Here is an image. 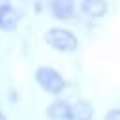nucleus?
<instances>
[{"mask_svg":"<svg viewBox=\"0 0 120 120\" xmlns=\"http://www.w3.org/2000/svg\"><path fill=\"white\" fill-rule=\"evenodd\" d=\"M34 79H36L38 86L43 92L51 94V96H60L68 88V82H66L64 75L58 69L51 68V66H39V68H36Z\"/></svg>","mask_w":120,"mask_h":120,"instance_id":"1","label":"nucleus"},{"mask_svg":"<svg viewBox=\"0 0 120 120\" xmlns=\"http://www.w3.org/2000/svg\"><path fill=\"white\" fill-rule=\"evenodd\" d=\"M45 43L51 47V49H54V51H58V52H75L77 49H79V39H77V36L71 32V30H68V28H58V26H54V28H49L47 32H45Z\"/></svg>","mask_w":120,"mask_h":120,"instance_id":"2","label":"nucleus"},{"mask_svg":"<svg viewBox=\"0 0 120 120\" xmlns=\"http://www.w3.org/2000/svg\"><path fill=\"white\" fill-rule=\"evenodd\" d=\"M47 118L49 120H75L71 103L62 99V98L51 101L47 107Z\"/></svg>","mask_w":120,"mask_h":120,"instance_id":"3","label":"nucleus"},{"mask_svg":"<svg viewBox=\"0 0 120 120\" xmlns=\"http://www.w3.org/2000/svg\"><path fill=\"white\" fill-rule=\"evenodd\" d=\"M19 21H21V13L11 4H2L0 6V30L2 32H13V30H17Z\"/></svg>","mask_w":120,"mask_h":120,"instance_id":"4","label":"nucleus"},{"mask_svg":"<svg viewBox=\"0 0 120 120\" xmlns=\"http://www.w3.org/2000/svg\"><path fill=\"white\" fill-rule=\"evenodd\" d=\"M51 15L58 21H69L75 15V0H51L49 2Z\"/></svg>","mask_w":120,"mask_h":120,"instance_id":"5","label":"nucleus"},{"mask_svg":"<svg viewBox=\"0 0 120 120\" xmlns=\"http://www.w3.org/2000/svg\"><path fill=\"white\" fill-rule=\"evenodd\" d=\"M81 11L88 19H103L109 11V0H81Z\"/></svg>","mask_w":120,"mask_h":120,"instance_id":"6","label":"nucleus"},{"mask_svg":"<svg viewBox=\"0 0 120 120\" xmlns=\"http://www.w3.org/2000/svg\"><path fill=\"white\" fill-rule=\"evenodd\" d=\"M71 107H73L75 120H92L94 118L96 109H94L92 101H88V99H77V101L71 103Z\"/></svg>","mask_w":120,"mask_h":120,"instance_id":"7","label":"nucleus"},{"mask_svg":"<svg viewBox=\"0 0 120 120\" xmlns=\"http://www.w3.org/2000/svg\"><path fill=\"white\" fill-rule=\"evenodd\" d=\"M103 120H120V107H112L105 112Z\"/></svg>","mask_w":120,"mask_h":120,"instance_id":"8","label":"nucleus"},{"mask_svg":"<svg viewBox=\"0 0 120 120\" xmlns=\"http://www.w3.org/2000/svg\"><path fill=\"white\" fill-rule=\"evenodd\" d=\"M0 120H8V118H6V114H4V112H0Z\"/></svg>","mask_w":120,"mask_h":120,"instance_id":"9","label":"nucleus"},{"mask_svg":"<svg viewBox=\"0 0 120 120\" xmlns=\"http://www.w3.org/2000/svg\"><path fill=\"white\" fill-rule=\"evenodd\" d=\"M92 120H94V118H92Z\"/></svg>","mask_w":120,"mask_h":120,"instance_id":"10","label":"nucleus"}]
</instances>
